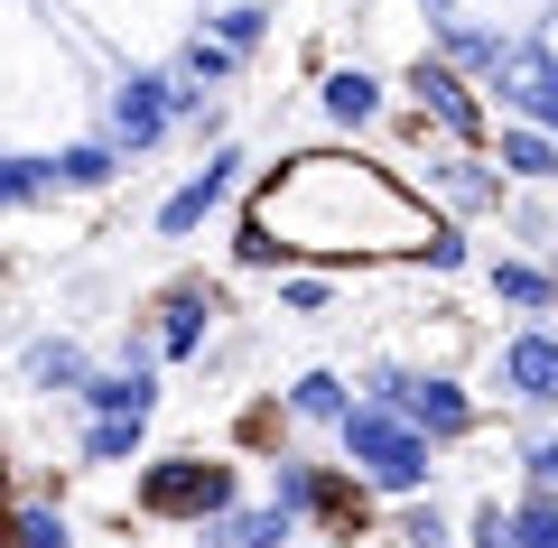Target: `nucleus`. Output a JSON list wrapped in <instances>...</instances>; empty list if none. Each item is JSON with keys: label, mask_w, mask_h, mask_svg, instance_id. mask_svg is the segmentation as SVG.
<instances>
[{"label": "nucleus", "mask_w": 558, "mask_h": 548, "mask_svg": "<svg viewBox=\"0 0 558 548\" xmlns=\"http://www.w3.org/2000/svg\"><path fill=\"white\" fill-rule=\"evenodd\" d=\"M484 289H494V307H512V316H558V289H549V260H494L484 270Z\"/></svg>", "instance_id": "14"}, {"label": "nucleus", "mask_w": 558, "mask_h": 548, "mask_svg": "<svg viewBox=\"0 0 558 548\" xmlns=\"http://www.w3.org/2000/svg\"><path fill=\"white\" fill-rule=\"evenodd\" d=\"M205 38H223L233 57H252V47L270 38V0H223L215 20H205Z\"/></svg>", "instance_id": "22"}, {"label": "nucleus", "mask_w": 558, "mask_h": 548, "mask_svg": "<svg viewBox=\"0 0 558 548\" xmlns=\"http://www.w3.org/2000/svg\"><path fill=\"white\" fill-rule=\"evenodd\" d=\"M344 410H354V381H344V373H326V363L289 381V418H307V428H336Z\"/></svg>", "instance_id": "18"}, {"label": "nucleus", "mask_w": 558, "mask_h": 548, "mask_svg": "<svg viewBox=\"0 0 558 548\" xmlns=\"http://www.w3.org/2000/svg\"><path fill=\"white\" fill-rule=\"evenodd\" d=\"M336 447H344V465L363 474V492H391V502L428 492V474H438V447H428L391 400H373V391L336 418Z\"/></svg>", "instance_id": "1"}, {"label": "nucleus", "mask_w": 558, "mask_h": 548, "mask_svg": "<svg viewBox=\"0 0 558 548\" xmlns=\"http://www.w3.org/2000/svg\"><path fill=\"white\" fill-rule=\"evenodd\" d=\"M494 168L512 176V186H558V131H539V121H502Z\"/></svg>", "instance_id": "12"}, {"label": "nucleus", "mask_w": 558, "mask_h": 548, "mask_svg": "<svg viewBox=\"0 0 558 548\" xmlns=\"http://www.w3.org/2000/svg\"><path fill=\"white\" fill-rule=\"evenodd\" d=\"M131 502L149 511V521L205 529V521H223V511L242 502V474L223 465V455H149V465H140V484H131Z\"/></svg>", "instance_id": "2"}, {"label": "nucleus", "mask_w": 558, "mask_h": 548, "mask_svg": "<svg viewBox=\"0 0 558 548\" xmlns=\"http://www.w3.org/2000/svg\"><path fill=\"white\" fill-rule=\"evenodd\" d=\"M270 502H279V511H299V521H317V465H307V455H279Z\"/></svg>", "instance_id": "26"}, {"label": "nucleus", "mask_w": 558, "mask_h": 548, "mask_svg": "<svg viewBox=\"0 0 558 548\" xmlns=\"http://www.w3.org/2000/svg\"><path fill=\"white\" fill-rule=\"evenodd\" d=\"M102 139H112L121 158H149L159 139H178V65H140V75H121L112 102H102Z\"/></svg>", "instance_id": "3"}, {"label": "nucleus", "mask_w": 558, "mask_h": 548, "mask_svg": "<svg viewBox=\"0 0 558 548\" xmlns=\"http://www.w3.org/2000/svg\"><path fill=\"white\" fill-rule=\"evenodd\" d=\"M140 447H149V418H84L75 437L84 465H140Z\"/></svg>", "instance_id": "20"}, {"label": "nucleus", "mask_w": 558, "mask_h": 548, "mask_svg": "<svg viewBox=\"0 0 558 548\" xmlns=\"http://www.w3.org/2000/svg\"><path fill=\"white\" fill-rule=\"evenodd\" d=\"M494 381H502V400H521V410H558V334L549 326H512L494 344Z\"/></svg>", "instance_id": "7"}, {"label": "nucleus", "mask_w": 558, "mask_h": 548, "mask_svg": "<svg viewBox=\"0 0 558 548\" xmlns=\"http://www.w3.org/2000/svg\"><path fill=\"white\" fill-rule=\"evenodd\" d=\"M299 539V511H279V502H260V511H223V521H205V548H289Z\"/></svg>", "instance_id": "13"}, {"label": "nucleus", "mask_w": 558, "mask_h": 548, "mask_svg": "<svg viewBox=\"0 0 558 548\" xmlns=\"http://www.w3.org/2000/svg\"><path fill=\"white\" fill-rule=\"evenodd\" d=\"M233 65H242V57H233L223 38H205V28L178 47V75H186V84H233Z\"/></svg>", "instance_id": "24"}, {"label": "nucleus", "mask_w": 558, "mask_h": 548, "mask_svg": "<svg viewBox=\"0 0 558 548\" xmlns=\"http://www.w3.org/2000/svg\"><path fill=\"white\" fill-rule=\"evenodd\" d=\"M84 418H159V373L149 363H112V373L84 381Z\"/></svg>", "instance_id": "10"}, {"label": "nucleus", "mask_w": 558, "mask_h": 548, "mask_svg": "<svg viewBox=\"0 0 558 548\" xmlns=\"http://www.w3.org/2000/svg\"><path fill=\"white\" fill-rule=\"evenodd\" d=\"M400 94L418 102V121H438L457 149H475L484 139V102H475V75H457L447 57H418L410 75H400Z\"/></svg>", "instance_id": "5"}, {"label": "nucleus", "mask_w": 558, "mask_h": 548, "mask_svg": "<svg viewBox=\"0 0 558 548\" xmlns=\"http://www.w3.org/2000/svg\"><path fill=\"white\" fill-rule=\"evenodd\" d=\"M326 297H336V289H326V279H307V270H289V279H279V316H317Z\"/></svg>", "instance_id": "29"}, {"label": "nucleus", "mask_w": 558, "mask_h": 548, "mask_svg": "<svg viewBox=\"0 0 558 548\" xmlns=\"http://www.w3.org/2000/svg\"><path fill=\"white\" fill-rule=\"evenodd\" d=\"M10 548H75V521L57 502H28V511H10Z\"/></svg>", "instance_id": "23"}, {"label": "nucleus", "mask_w": 558, "mask_h": 548, "mask_svg": "<svg viewBox=\"0 0 558 548\" xmlns=\"http://www.w3.org/2000/svg\"><path fill=\"white\" fill-rule=\"evenodd\" d=\"M38 196H57V149H10L0 158V215H20Z\"/></svg>", "instance_id": "19"}, {"label": "nucleus", "mask_w": 558, "mask_h": 548, "mask_svg": "<svg viewBox=\"0 0 558 548\" xmlns=\"http://www.w3.org/2000/svg\"><path fill=\"white\" fill-rule=\"evenodd\" d=\"M233 186H242V149H233V139H215V149H205V168L159 205V242L205 233V215H223V205H233Z\"/></svg>", "instance_id": "6"}, {"label": "nucleus", "mask_w": 558, "mask_h": 548, "mask_svg": "<svg viewBox=\"0 0 558 548\" xmlns=\"http://www.w3.org/2000/svg\"><path fill=\"white\" fill-rule=\"evenodd\" d=\"M428 38H438V57L457 65V75H484V84H494L502 57H512V28H475L465 10H438V20H428Z\"/></svg>", "instance_id": "9"}, {"label": "nucleus", "mask_w": 558, "mask_h": 548, "mask_svg": "<svg viewBox=\"0 0 558 548\" xmlns=\"http://www.w3.org/2000/svg\"><path fill=\"white\" fill-rule=\"evenodd\" d=\"M289 252H299V242H279V233H270V215H242V242H233L242 270H289Z\"/></svg>", "instance_id": "27"}, {"label": "nucleus", "mask_w": 558, "mask_h": 548, "mask_svg": "<svg viewBox=\"0 0 558 548\" xmlns=\"http://www.w3.org/2000/svg\"><path fill=\"white\" fill-rule=\"evenodd\" d=\"M373 400H391L400 418H410L428 447H457V437H475V391L465 381H447V373H373Z\"/></svg>", "instance_id": "4"}, {"label": "nucleus", "mask_w": 558, "mask_h": 548, "mask_svg": "<svg viewBox=\"0 0 558 548\" xmlns=\"http://www.w3.org/2000/svg\"><path fill=\"white\" fill-rule=\"evenodd\" d=\"M391 539H400V548H457V521H447L428 492H410V502L391 511Z\"/></svg>", "instance_id": "21"}, {"label": "nucleus", "mask_w": 558, "mask_h": 548, "mask_svg": "<svg viewBox=\"0 0 558 548\" xmlns=\"http://www.w3.org/2000/svg\"><path fill=\"white\" fill-rule=\"evenodd\" d=\"M428 176L447 186V205H457V215H494V205H502V186H512V176H502L494 158H475V149H457L447 168H428Z\"/></svg>", "instance_id": "15"}, {"label": "nucleus", "mask_w": 558, "mask_h": 548, "mask_svg": "<svg viewBox=\"0 0 558 548\" xmlns=\"http://www.w3.org/2000/svg\"><path fill=\"white\" fill-rule=\"evenodd\" d=\"M549 289H558V242H549Z\"/></svg>", "instance_id": "32"}, {"label": "nucleus", "mask_w": 558, "mask_h": 548, "mask_svg": "<svg viewBox=\"0 0 558 548\" xmlns=\"http://www.w3.org/2000/svg\"><path fill=\"white\" fill-rule=\"evenodd\" d=\"M465 548H521V529H512V502H502V492L465 511Z\"/></svg>", "instance_id": "28"}, {"label": "nucleus", "mask_w": 558, "mask_h": 548, "mask_svg": "<svg viewBox=\"0 0 558 548\" xmlns=\"http://www.w3.org/2000/svg\"><path fill=\"white\" fill-rule=\"evenodd\" d=\"M418 260H428V270H465V233H447V223H438V233L418 242Z\"/></svg>", "instance_id": "30"}, {"label": "nucleus", "mask_w": 558, "mask_h": 548, "mask_svg": "<svg viewBox=\"0 0 558 548\" xmlns=\"http://www.w3.org/2000/svg\"><path fill=\"white\" fill-rule=\"evenodd\" d=\"M20 373H28V391H84L94 363H84V344H65V334H38V344L20 353Z\"/></svg>", "instance_id": "16"}, {"label": "nucleus", "mask_w": 558, "mask_h": 548, "mask_svg": "<svg viewBox=\"0 0 558 548\" xmlns=\"http://www.w3.org/2000/svg\"><path fill=\"white\" fill-rule=\"evenodd\" d=\"M223 316V289L215 279H178V289L159 297V353L168 363H186V353H205V334H215Z\"/></svg>", "instance_id": "8"}, {"label": "nucleus", "mask_w": 558, "mask_h": 548, "mask_svg": "<svg viewBox=\"0 0 558 548\" xmlns=\"http://www.w3.org/2000/svg\"><path fill=\"white\" fill-rule=\"evenodd\" d=\"M121 168H131V158H121L112 139H75V149H57V196H102Z\"/></svg>", "instance_id": "17"}, {"label": "nucleus", "mask_w": 558, "mask_h": 548, "mask_svg": "<svg viewBox=\"0 0 558 548\" xmlns=\"http://www.w3.org/2000/svg\"><path fill=\"white\" fill-rule=\"evenodd\" d=\"M512 529H521V548H558V492H512Z\"/></svg>", "instance_id": "25"}, {"label": "nucleus", "mask_w": 558, "mask_h": 548, "mask_svg": "<svg viewBox=\"0 0 558 548\" xmlns=\"http://www.w3.org/2000/svg\"><path fill=\"white\" fill-rule=\"evenodd\" d=\"M381 102H391V84H381L373 65H336V75L317 84V112L336 121V131H373V121H381Z\"/></svg>", "instance_id": "11"}, {"label": "nucleus", "mask_w": 558, "mask_h": 548, "mask_svg": "<svg viewBox=\"0 0 558 548\" xmlns=\"http://www.w3.org/2000/svg\"><path fill=\"white\" fill-rule=\"evenodd\" d=\"M521 465H531L539 492H558V437H531V455H521Z\"/></svg>", "instance_id": "31"}]
</instances>
